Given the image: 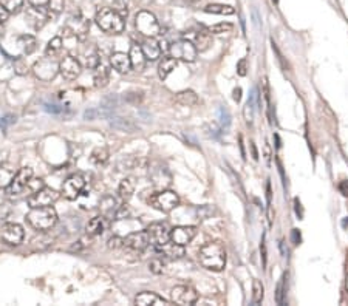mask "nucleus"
<instances>
[{
	"mask_svg": "<svg viewBox=\"0 0 348 306\" xmlns=\"http://www.w3.org/2000/svg\"><path fill=\"white\" fill-rule=\"evenodd\" d=\"M254 17H256V19H257V11H254ZM256 25H257V27H259V20H256Z\"/></svg>",
	"mask_w": 348,
	"mask_h": 306,
	"instance_id": "nucleus-60",
	"label": "nucleus"
},
{
	"mask_svg": "<svg viewBox=\"0 0 348 306\" xmlns=\"http://www.w3.org/2000/svg\"><path fill=\"white\" fill-rule=\"evenodd\" d=\"M345 286H346V292H348V277H346V283H345Z\"/></svg>",
	"mask_w": 348,
	"mask_h": 306,
	"instance_id": "nucleus-61",
	"label": "nucleus"
},
{
	"mask_svg": "<svg viewBox=\"0 0 348 306\" xmlns=\"http://www.w3.org/2000/svg\"><path fill=\"white\" fill-rule=\"evenodd\" d=\"M104 229H105V217H102V215L93 217L85 226L88 237H98L104 232Z\"/></svg>",
	"mask_w": 348,
	"mask_h": 306,
	"instance_id": "nucleus-27",
	"label": "nucleus"
},
{
	"mask_svg": "<svg viewBox=\"0 0 348 306\" xmlns=\"http://www.w3.org/2000/svg\"><path fill=\"white\" fill-rule=\"evenodd\" d=\"M198 260L203 268L220 272V271H223V268L226 265V250H224L223 244L218 241L206 243L198 252Z\"/></svg>",
	"mask_w": 348,
	"mask_h": 306,
	"instance_id": "nucleus-1",
	"label": "nucleus"
},
{
	"mask_svg": "<svg viewBox=\"0 0 348 306\" xmlns=\"http://www.w3.org/2000/svg\"><path fill=\"white\" fill-rule=\"evenodd\" d=\"M186 2L189 4V5H192V7H195V5H198L201 0H186Z\"/></svg>",
	"mask_w": 348,
	"mask_h": 306,
	"instance_id": "nucleus-58",
	"label": "nucleus"
},
{
	"mask_svg": "<svg viewBox=\"0 0 348 306\" xmlns=\"http://www.w3.org/2000/svg\"><path fill=\"white\" fill-rule=\"evenodd\" d=\"M25 218L31 227H34L36 231L45 232V231H50L51 227H54V224L57 223V212L53 206L31 208V211L27 214Z\"/></svg>",
	"mask_w": 348,
	"mask_h": 306,
	"instance_id": "nucleus-3",
	"label": "nucleus"
},
{
	"mask_svg": "<svg viewBox=\"0 0 348 306\" xmlns=\"http://www.w3.org/2000/svg\"><path fill=\"white\" fill-rule=\"evenodd\" d=\"M175 100H177V104H180V106L192 107V106H197L198 104V96L192 90H184V91H180L175 96Z\"/></svg>",
	"mask_w": 348,
	"mask_h": 306,
	"instance_id": "nucleus-29",
	"label": "nucleus"
},
{
	"mask_svg": "<svg viewBox=\"0 0 348 306\" xmlns=\"http://www.w3.org/2000/svg\"><path fill=\"white\" fill-rule=\"evenodd\" d=\"M147 235L150 244L158 250L170 241V229L167 227L166 223H152L147 227Z\"/></svg>",
	"mask_w": 348,
	"mask_h": 306,
	"instance_id": "nucleus-9",
	"label": "nucleus"
},
{
	"mask_svg": "<svg viewBox=\"0 0 348 306\" xmlns=\"http://www.w3.org/2000/svg\"><path fill=\"white\" fill-rule=\"evenodd\" d=\"M42 187H45V184H43V180H40V178H31L30 183H28V186H27V189H30L31 193L40 190Z\"/></svg>",
	"mask_w": 348,
	"mask_h": 306,
	"instance_id": "nucleus-48",
	"label": "nucleus"
},
{
	"mask_svg": "<svg viewBox=\"0 0 348 306\" xmlns=\"http://www.w3.org/2000/svg\"><path fill=\"white\" fill-rule=\"evenodd\" d=\"M272 2H275V4H277V2H279V0H272Z\"/></svg>",
	"mask_w": 348,
	"mask_h": 306,
	"instance_id": "nucleus-62",
	"label": "nucleus"
},
{
	"mask_svg": "<svg viewBox=\"0 0 348 306\" xmlns=\"http://www.w3.org/2000/svg\"><path fill=\"white\" fill-rule=\"evenodd\" d=\"M8 19H10V11L0 4V23H5Z\"/></svg>",
	"mask_w": 348,
	"mask_h": 306,
	"instance_id": "nucleus-50",
	"label": "nucleus"
},
{
	"mask_svg": "<svg viewBox=\"0 0 348 306\" xmlns=\"http://www.w3.org/2000/svg\"><path fill=\"white\" fill-rule=\"evenodd\" d=\"M17 43L22 46V49H24V53H25V55H31L33 51L36 49V46H37V40H36V37L31 36V34H24V36H20V37L17 39Z\"/></svg>",
	"mask_w": 348,
	"mask_h": 306,
	"instance_id": "nucleus-33",
	"label": "nucleus"
},
{
	"mask_svg": "<svg viewBox=\"0 0 348 306\" xmlns=\"http://www.w3.org/2000/svg\"><path fill=\"white\" fill-rule=\"evenodd\" d=\"M24 2H25V0H0V4H2L10 11V14L19 13L20 8L24 7Z\"/></svg>",
	"mask_w": 348,
	"mask_h": 306,
	"instance_id": "nucleus-38",
	"label": "nucleus"
},
{
	"mask_svg": "<svg viewBox=\"0 0 348 306\" xmlns=\"http://www.w3.org/2000/svg\"><path fill=\"white\" fill-rule=\"evenodd\" d=\"M127 7H129V0H113V10L118 11L124 19H126L127 14H129Z\"/></svg>",
	"mask_w": 348,
	"mask_h": 306,
	"instance_id": "nucleus-42",
	"label": "nucleus"
},
{
	"mask_svg": "<svg viewBox=\"0 0 348 306\" xmlns=\"http://www.w3.org/2000/svg\"><path fill=\"white\" fill-rule=\"evenodd\" d=\"M62 45H64V42H62V37H61V36H56V37H53V39L48 42V45H47L45 55H47V56H53V58H54V56H56V55L61 51Z\"/></svg>",
	"mask_w": 348,
	"mask_h": 306,
	"instance_id": "nucleus-36",
	"label": "nucleus"
},
{
	"mask_svg": "<svg viewBox=\"0 0 348 306\" xmlns=\"http://www.w3.org/2000/svg\"><path fill=\"white\" fill-rule=\"evenodd\" d=\"M218 119H220V125H221V129H223V130H227V129H229V125H230V115H229L227 109L221 107V109L218 110Z\"/></svg>",
	"mask_w": 348,
	"mask_h": 306,
	"instance_id": "nucleus-43",
	"label": "nucleus"
},
{
	"mask_svg": "<svg viewBox=\"0 0 348 306\" xmlns=\"http://www.w3.org/2000/svg\"><path fill=\"white\" fill-rule=\"evenodd\" d=\"M149 202H150V206H153L156 211L169 214L180 204V196L173 190H161V192L152 195Z\"/></svg>",
	"mask_w": 348,
	"mask_h": 306,
	"instance_id": "nucleus-4",
	"label": "nucleus"
},
{
	"mask_svg": "<svg viewBox=\"0 0 348 306\" xmlns=\"http://www.w3.org/2000/svg\"><path fill=\"white\" fill-rule=\"evenodd\" d=\"M95 20L96 25L107 34H121L126 28V19L113 8H99Z\"/></svg>",
	"mask_w": 348,
	"mask_h": 306,
	"instance_id": "nucleus-2",
	"label": "nucleus"
},
{
	"mask_svg": "<svg viewBox=\"0 0 348 306\" xmlns=\"http://www.w3.org/2000/svg\"><path fill=\"white\" fill-rule=\"evenodd\" d=\"M110 64L111 67L121 73V74H126L132 70V61H130V56L126 55V53H121V51H116V53H113L110 56Z\"/></svg>",
	"mask_w": 348,
	"mask_h": 306,
	"instance_id": "nucleus-19",
	"label": "nucleus"
},
{
	"mask_svg": "<svg viewBox=\"0 0 348 306\" xmlns=\"http://www.w3.org/2000/svg\"><path fill=\"white\" fill-rule=\"evenodd\" d=\"M99 64H101V58H99V53L96 51V48L87 49L84 53V65L90 70H95Z\"/></svg>",
	"mask_w": 348,
	"mask_h": 306,
	"instance_id": "nucleus-34",
	"label": "nucleus"
},
{
	"mask_svg": "<svg viewBox=\"0 0 348 306\" xmlns=\"http://www.w3.org/2000/svg\"><path fill=\"white\" fill-rule=\"evenodd\" d=\"M232 97H234V100H236V102H240V99H242V88H240V87L234 88V93H232Z\"/></svg>",
	"mask_w": 348,
	"mask_h": 306,
	"instance_id": "nucleus-55",
	"label": "nucleus"
},
{
	"mask_svg": "<svg viewBox=\"0 0 348 306\" xmlns=\"http://www.w3.org/2000/svg\"><path fill=\"white\" fill-rule=\"evenodd\" d=\"M81 71H82V65H81V62L76 58L65 56L62 61H59V73L67 81H73V79L79 78Z\"/></svg>",
	"mask_w": 348,
	"mask_h": 306,
	"instance_id": "nucleus-17",
	"label": "nucleus"
},
{
	"mask_svg": "<svg viewBox=\"0 0 348 306\" xmlns=\"http://www.w3.org/2000/svg\"><path fill=\"white\" fill-rule=\"evenodd\" d=\"M93 81H95V87L96 88H104L108 85V81H110V70L107 65H104L102 62L95 68V76H93Z\"/></svg>",
	"mask_w": 348,
	"mask_h": 306,
	"instance_id": "nucleus-25",
	"label": "nucleus"
},
{
	"mask_svg": "<svg viewBox=\"0 0 348 306\" xmlns=\"http://www.w3.org/2000/svg\"><path fill=\"white\" fill-rule=\"evenodd\" d=\"M170 300L177 304H181V306H189V304H194L198 300V292L189 285H178L175 288H172Z\"/></svg>",
	"mask_w": 348,
	"mask_h": 306,
	"instance_id": "nucleus-11",
	"label": "nucleus"
},
{
	"mask_svg": "<svg viewBox=\"0 0 348 306\" xmlns=\"http://www.w3.org/2000/svg\"><path fill=\"white\" fill-rule=\"evenodd\" d=\"M141 48L144 51V56H146L147 61H156L161 56V53H163V49L159 46V42L155 40V37H147L143 42Z\"/></svg>",
	"mask_w": 348,
	"mask_h": 306,
	"instance_id": "nucleus-21",
	"label": "nucleus"
},
{
	"mask_svg": "<svg viewBox=\"0 0 348 306\" xmlns=\"http://www.w3.org/2000/svg\"><path fill=\"white\" fill-rule=\"evenodd\" d=\"M84 187H85V178L84 175L81 173H75L72 176H68L64 184H62V195L65 199H70V201H75L79 198V195L84 192Z\"/></svg>",
	"mask_w": 348,
	"mask_h": 306,
	"instance_id": "nucleus-10",
	"label": "nucleus"
},
{
	"mask_svg": "<svg viewBox=\"0 0 348 306\" xmlns=\"http://www.w3.org/2000/svg\"><path fill=\"white\" fill-rule=\"evenodd\" d=\"M211 42H212V34L209 33V30H200L197 34H195V46L198 51H206L209 46H211Z\"/></svg>",
	"mask_w": 348,
	"mask_h": 306,
	"instance_id": "nucleus-30",
	"label": "nucleus"
},
{
	"mask_svg": "<svg viewBox=\"0 0 348 306\" xmlns=\"http://www.w3.org/2000/svg\"><path fill=\"white\" fill-rule=\"evenodd\" d=\"M197 235V227L195 226H177L170 229V241L186 246L189 244Z\"/></svg>",
	"mask_w": 348,
	"mask_h": 306,
	"instance_id": "nucleus-18",
	"label": "nucleus"
},
{
	"mask_svg": "<svg viewBox=\"0 0 348 306\" xmlns=\"http://www.w3.org/2000/svg\"><path fill=\"white\" fill-rule=\"evenodd\" d=\"M31 178H33V169H31V167H22V169L14 175L11 184L7 187V193H8L10 196H17V195H20V193L27 189V186H28V183H30Z\"/></svg>",
	"mask_w": 348,
	"mask_h": 306,
	"instance_id": "nucleus-15",
	"label": "nucleus"
},
{
	"mask_svg": "<svg viewBox=\"0 0 348 306\" xmlns=\"http://www.w3.org/2000/svg\"><path fill=\"white\" fill-rule=\"evenodd\" d=\"M33 73L40 81L48 82V81L54 79L56 74L59 73V62H57L53 56H47V58H43V59H40L34 64Z\"/></svg>",
	"mask_w": 348,
	"mask_h": 306,
	"instance_id": "nucleus-7",
	"label": "nucleus"
},
{
	"mask_svg": "<svg viewBox=\"0 0 348 306\" xmlns=\"http://www.w3.org/2000/svg\"><path fill=\"white\" fill-rule=\"evenodd\" d=\"M108 157H110V153L105 147H96L93 148L91 151V155H90V161L96 166H102L108 161Z\"/></svg>",
	"mask_w": 348,
	"mask_h": 306,
	"instance_id": "nucleus-32",
	"label": "nucleus"
},
{
	"mask_svg": "<svg viewBox=\"0 0 348 306\" xmlns=\"http://www.w3.org/2000/svg\"><path fill=\"white\" fill-rule=\"evenodd\" d=\"M211 34H224V33H230L232 30H234V27H232V23H227V22H221V23H217V25H212L207 28Z\"/></svg>",
	"mask_w": 348,
	"mask_h": 306,
	"instance_id": "nucleus-40",
	"label": "nucleus"
},
{
	"mask_svg": "<svg viewBox=\"0 0 348 306\" xmlns=\"http://www.w3.org/2000/svg\"><path fill=\"white\" fill-rule=\"evenodd\" d=\"M177 64H178V61H177L175 58H172L170 55H169V56H164L163 61H161L159 65H158V76H159L161 79H166L173 70H175Z\"/></svg>",
	"mask_w": 348,
	"mask_h": 306,
	"instance_id": "nucleus-28",
	"label": "nucleus"
},
{
	"mask_svg": "<svg viewBox=\"0 0 348 306\" xmlns=\"http://www.w3.org/2000/svg\"><path fill=\"white\" fill-rule=\"evenodd\" d=\"M88 30H90V22L85 20L81 16L70 19L67 27H65V31L68 33V36L76 37L78 40H85V37L88 34Z\"/></svg>",
	"mask_w": 348,
	"mask_h": 306,
	"instance_id": "nucleus-16",
	"label": "nucleus"
},
{
	"mask_svg": "<svg viewBox=\"0 0 348 306\" xmlns=\"http://www.w3.org/2000/svg\"><path fill=\"white\" fill-rule=\"evenodd\" d=\"M339 190L343 196H348V180H343L339 183Z\"/></svg>",
	"mask_w": 348,
	"mask_h": 306,
	"instance_id": "nucleus-52",
	"label": "nucleus"
},
{
	"mask_svg": "<svg viewBox=\"0 0 348 306\" xmlns=\"http://www.w3.org/2000/svg\"><path fill=\"white\" fill-rule=\"evenodd\" d=\"M150 244L149 241V235H147V231H143V232H133L130 235H127L124 238V244H123V249L130 252V253H141L146 250V247Z\"/></svg>",
	"mask_w": 348,
	"mask_h": 306,
	"instance_id": "nucleus-14",
	"label": "nucleus"
},
{
	"mask_svg": "<svg viewBox=\"0 0 348 306\" xmlns=\"http://www.w3.org/2000/svg\"><path fill=\"white\" fill-rule=\"evenodd\" d=\"M111 127H114V129H118V130H126V132H132V130H135V125L132 124V122H129V121H126V119H118V122H111Z\"/></svg>",
	"mask_w": 348,
	"mask_h": 306,
	"instance_id": "nucleus-45",
	"label": "nucleus"
},
{
	"mask_svg": "<svg viewBox=\"0 0 348 306\" xmlns=\"http://www.w3.org/2000/svg\"><path fill=\"white\" fill-rule=\"evenodd\" d=\"M135 180L133 178H124L120 186H118V193L123 199H129L133 193H135Z\"/></svg>",
	"mask_w": 348,
	"mask_h": 306,
	"instance_id": "nucleus-31",
	"label": "nucleus"
},
{
	"mask_svg": "<svg viewBox=\"0 0 348 306\" xmlns=\"http://www.w3.org/2000/svg\"><path fill=\"white\" fill-rule=\"evenodd\" d=\"M251 144V148H252V158L257 161L259 160V153H257V148H256V144L254 142H249Z\"/></svg>",
	"mask_w": 348,
	"mask_h": 306,
	"instance_id": "nucleus-57",
	"label": "nucleus"
},
{
	"mask_svg": "<svg viewBox=\"0 0 348 306\" xmlns=\"http://www.w3.org/2000/svg\"><path fill=\"white\" fill-rule=\"evenodd\" d=\"M25 231L17 223H5L0 227V240L8 246H19L24 241Z\"/></svg>",
	"mask_w": 348,
	"mask_h": 306,
	"instance_id": "nucleus-12",
	"label": "nucleus"
},
{
	"mask_svg": "<svg viewBox=\"0 0 348 306\" xmlns=\"http://www.w3.org/2000/svg\"><path fill=\"white\" fill-rule=\"evenodd\" d=\"M47 7H48L51 14H59L65 8V0H50Z\"/></svg>",
	"mask_w": 348,
	"mask_h": 306,
	"instance_id": "nucleus-41",
	"label": "nucleus"
},
{
	"mask_svg": "<svg viewBox=\"0 0 348 306\" xmlns=\"http://www.w3.org/2000/svg\"><path fill=\"white\" fill-rule=\"evenodd\" d=\"M123 244H124V238H121V237H118V235H113L110 240H108V249H111V250H116V249H121L123 247Z\"/></svg>",
	"mask_w": 348,
	"mask_h": 306,
	"instance_id": "nucleus-47",
	"label": "nucleus"
},
{
	"mask_svg": "<svg viewBox=\"0 0 348 306\" xmlns=\"http://www.w3.org/2000/svg\"><path fill=\"white\" fill-rule=\"evenodd\" d=\"M204 13H209V14H220V16H230L234 14L236 10L229 7V5H221V4H211L204 8Z\"/></svg>",
	"mask_w": 348,
	"mask_h": 306,
	"instance_id": "nucleus-35",
	"label": "nucleus"
},
{
	"mask_svg": "<svg viewBox=\"0 0 348 306\" xmlns=\"http://www.w3.org/2000/svg\"><path fill=\"white\" fill-rule=\"evenodd\" d=\"M14 170L10 169V167H5V166H0V189H7L13 178H14Z\"/></svg>",
	"mask_w": 348,
	"mask_h": 306,
	"instance_id": "nucleus-37",
	"label": "nucleus"
},
{
	"mask_svg": "<svg viewBox=\"0 0 348 306\" xmlns=\"http://www.w3.org/2000/svg\"><path fill=\"white\" fill-rule=\"evenodd\" d=\"M129 56H130L132 68H133V70L141 71V70L146 67V61H147V59H146V56H144V51H143L141 45L133 43V45L130 46V53H129Z\"/></svg>",
	"mask_w": 348,
	"mask_h": 306,
	"instance_id": "nucleus-23",
	"label": "nucleus"
},
{
	"mask_svg": "<svg viewBox=\"0 0 348 306\" xmlns=\"http://www.w3.org/2000/svg\"><path fill=\"white\" fill-rule=\"evenodd\" d=\"M263 285L259 282V280H254L252 282V303L254 304H259L262 300H263Z\"/></svg>",
	"mask_w": 348,
	"mask_h": 306,
	"instance_id": "nucleus-39",
	"label": "nucleus"
},
{
	"mask_svg": "<svg viewBox=\"0 0 348 306\" xmlns=\"http://www.w3.org/2000/svg\"><path fill=\"white\" fill-rule=\"evenodd\" d=\"M135 27L140 34L144 37H156L161 33V27L156 20V17L150 11H140L135 17Z\"/></svg>",
	"mask_w": 348,
	"mask_h": 306,
	"instance_id": "nucleus-5",
	"label": "nucleus"
},
{
	"mask_svg": "<svg viewBox=\"0 0 348 306\" xmlns=\"http://www.w3.org/2000/svg\"><path fill=\"white\" fill-rule=\"evenodd\" d=\"M99 209H101V215L105 218H113L116 215V211H118V202L113 196H104L99 202Z\"/></svg>",
	"mask_w": 348,
	"mask_h": 306,
	"instance_id": "nucleus-24",
	"label": "nucleus"
},
{
	"mask_svg": "<svg viewBox=\"0 0 348 306\" xmlns=\"http://www.w3.org/2000/svg\"><path fill=\"white\" fill-rule=\"evenodd\" d=\"M59 196H61L59 192L45 186L40 190L30 195L28 204H30V208H47V206H53V204L59 199Z\"/></svg>",
	"mask_w": 348,
	"mask_h": 306,
	"instance_id": "nucleus-8",
	"label": "nucleus"
},
{
	"mask_svg": "<svg viewBox=\"0 0 348 306\" xmlns=\"http://www.w3.org/2000/svg\"><path fill=\"white\" fill-rule=\"evenodd\" d=\"M4 34V23H0V36Z\"/></svg>",
	"mask_w": 348,
	"mask_h": 306,
	"instance_id": "nucleus-59",
	"label": "nucleus"
},
{
	"mask_svg": "<svg viewBox=\"0 0 348 306\" xmlns=\"http://www.w3.org/2000/svg\"><path fill=\"white\" fill-rule=\"evenodd\" d=\"M135 304H138V306H149V304H153V306H166V304H169V301L164 300L163 297H159L155 292L146 291V292H141V294L136 295Z\"/></svg>",
	"mask_w": 348,
	"mask_h": 306,
	"instance_id": "nucleus-20",
	"label": "nucleus"
},
{
	"mask_svg": "<svg viewBox=\"0 0 348 306\" xmlns=\"http://www.w3.org/2000/svg\"><path fill=\"white\" fill-rule=\"evenodd\" d=\"M28 2L33 7H47L50 0H28Z\"/></svg>",
	"mask_w": 348,
	"mask_h": 306,
	"instance_id": "nucleus-53",
	"label": "nucleus"
},
{
	"mask_svg": "<svg viewBox=\"0 0 348 306\" xmlns=\"http://www.w3.org/2000/svg\"><path fill=\"white\" fill-rule=\"evenodd\" d=\"M28 71V65H27V62H24V61H17L16 62V73L17 74H25Z\"/></svg>",
	"mask_w": 348,
	"mask_h": 306,
	"instance_id": "nucleus-49",
	"label": "nucleus"
},
{
	"mask_svg": "<svg viewBox=\"0 0 348 306\" xmlns=\"http://www.w3.org/2000/svg\"><path fill=\"white\" fill-rule=\"evenodd\" d=\"M237 73L240 76H246V59H242L239 64H237Z\"/></svg>",
	"mask_w": 348,
	"mask_h": 306,
	"instance_id": "nucleus-51",
	"label": "nucleus"
},
{
	"mask_svg": "<svg viewBox=\"0 0 348 306\" xmlns=\"http://www.w3.org/2000/svg\"><path fill=\"white\" fill-rule=\"evenodd\" d=\"M291 237H293L294 244H299V243H300V232H299L297 229H294V231L291 232Z\"/></svg>",
	"mask_w": 348,
	"mask_h": 306,
	"instance_id": "nucleus-56",
	"label": "nucleus"
},
{
	"mask_svg": "<svg viewBox=\"0 0 348 306\" xmlns=\"http://www.w3.org/2000/svg\"><path fill=\"white\" fill-rule=\"evenodd\" d=\"M260 250H262V260H263V266H266V246H265V237H263V240H262Z\"/></svg>",
	"mask_w": 348,
	"mask_h": 306,
	"instance_id": "nucleus-54",
	"label": "nucleus"
},
{
	"mask_svg": "<svg viewBox=\"0 0 348 306\" xmlns=\"http://www.w3.org/2000/svg\"><path fill=\"white\" fill-rule=\"evenodd\" d=\"M51 17V13L48 10V7H33L30 5V8L27 10L25 19L27 23L33 28V30H40Z\"/></svg>",
	"mask_w": 348,
	"mask_h": 306,
	"instance_id": "nucleus-13",
	"label": "nucleus"
},
{
	"mask_svg": "<svg viewBox=\"0 0 348 306\" xmlns=\"http://www.w3.org/2000/svg\"><path fill=\"white\" fill-rule=\"evenodd\" d=\"M169 53L172 58H175L177 61H183V62H194L197 59V55H198V49L195 46V43L186 40V39H181V40H177L173 42L170 46H169Z\"/></svg>",
	"mask_w": 348,
	"mask_h": 306,
	"instance_id": "nucleus-6",
	"label": "nucleus"
},
{
	"mask_svg": "<svg viewBox=\"0 0 348 306\" xmlns=\"http://www.w3.org/2000/svg\"><path fill=\"white\" fill-rule=\"evenodd\" d=\"M259 90L257 88H252L249 97H248V102L245 106V110H243V116L246 119V122H252L254 121V116H256V112H257V107H259Z\"/></svg>",
	"mask_w": 348,
	"mask_h": 306,
	"instance_id": "nucleus-22",
	"label": "nucleus"
},
{
	"mask_svg": "<svg viewBox=\"0 0 348 306\" xmlns=\"http://www.w3.org/2000/svg\"><path fill=\"white\" fill-rule=\"evenodd\" d=\"M149 269H150V272H153L155 275H159V274H163V271H164V262H163L161 259L156 257V259L150 260Z\"/></svg>",
	"mask_w": 348,
	"mask_h": 306,
	"instance_id": "nucleus-44",
	"label": "nucleus"
},
{
	"mask_svg": "<svg viewBox=\"0 0 348 306\" xmlns=\"http://www.w3.org/2000/svg\"><path fill=\"white\" fill-rule=\"evenodd\" d=\"M285 278L286 275H283V278L279 282L277 285V289H275V301L279 304H283V294H285Z\"/></svg>",
	"mask_w": 348,
	"mask_h": 306,
	"instance_id": "nucleus-46",
	"label": "nucleus"
},
{
	"mask_svg": "<svg viewBox=\"0 0 348 306\" xmlns=\"http://www.w3.org/2000/svg\"><path fill=\"white\" fill-rule=\"evenodd\" d=\"M159 250H161V253H164V257H167L170 260H178V259H181L183 255H184V246L177 244V243H173V241H169Z\"/></svg>",
	"mask_w": 348,
	"mask_h": 306,
	"instance_id": "nucleus-26",
	"label": "nucleus"
}]
</instances>
